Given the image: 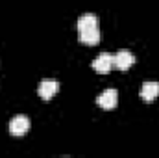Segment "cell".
Masks as SVG:
<instances>
[{"label":"cell","mask_w":159,"mask_h":158,"mask_svg":"<svg viewBox=\"0 0 159 158\" xmlns=\"http://www.w3.org/2000/svg\"><path fill=\"white\" fill-rule=\"evenodd\" d=\"M59 91V82L57 80H43L37 87V95L43 101H50L56 93Z\"/></svg>","instance_id":"5b68a950"},{"label":"cell","mask_w":159,"mask_h":158,"mask_svg":"<svg viewBox=\"0 0 159 158\" xmlns=\"http://www.w3.org/2000/svg\"><path fill=\"white\" fill-rule=\"evenodd\" d=\"M91 67L98 73V75H107L111 69H113V54H107V52H102L93 63Z\"/></svg>","instance_id":"3957f363"},{"label":"cell","mask_w":159,"mask_h":158,"mask_svg":"<svg viewBox=\"0 0 159 158\" xmlns=\"http://www.w3.org/2000/svg\"><path fill=\"white\" fill-rule=\"evenodd\" d=\"M96 104L102 110H113V108H117V104H119V93H117V89H106V91H102L96 97Z\"/></svg>","instance_id":"7a4b0ae2"},{"label":"cell","mask_w":159,"mask_h":158,"mask_svg":"<svg viewBox=\"0 0 159 158\" xmlns=\"http://www.w3.org/2000/svg\"><path fill=\"white\" fill-rule=\"evenodd\" d=\"M30 130V119L26 116H17L9 121V132L13 136H24Z\"/></svg>","instance_id":"8992f818"},{"label":"cell","mask_w":159,"mask_h":158,"mask_svg":"<svg viewBox=\"0 0 159 158\" xmlns=\"http://www.w3.org/2000/svg\"><path fill=\"white\" fill-rule=\"evenodd\" d=\"M133 63H135V56L129 50H119L117 54H113V67L120 71H128Z\"/></svg>","instance_id":"277c9868"},{"label":"cell","mask_w":159,"mask_h":158,"mask_svg":"<svg viewBox=\"0 0 159 158\" xmlns=\"http://www.w3.org/2000/svg\"><path fill=\"white\" fill-rule=\"evenodd\" d=\"M159 97V82H144L141 87V99L144 102H154Z\"/></svg>","instance_id":"52a82bcc"},{"label":"cell","mask_w":159,"mask_h":158,"mask_svg":"<svg viewBox=\"0 0 159 158\" xmlns=\"http://www.w3.org/2000/svg\"><path fill=\"white\" fill-rule=\"evenodd\" d=\"M80 43L83 45H98L100 43V30H98V19L93 13H85L78 19Z\"/></svg>","instance_id":"6da1fadb"}]
</instances>
